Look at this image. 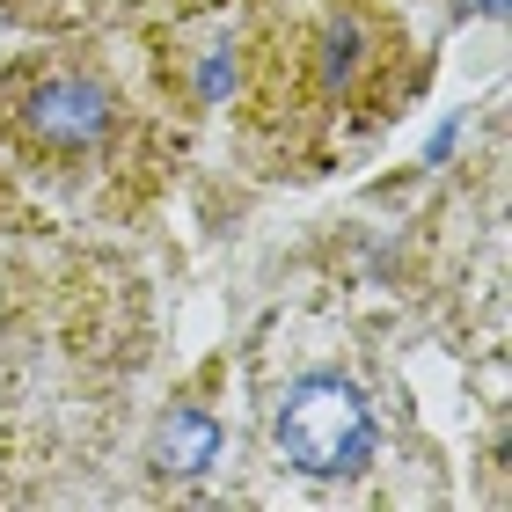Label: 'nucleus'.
<instances>
[{"label": "nucleus", "instance_id": "f257e3e1", "mask_svg": "<svg viewBox=\"0 0 512 512\" xmlns=\"http://www.w3.org/2000/svg\"><path fill=\"white\" fill-rule=\"evenodd\" d=\"M278 447L300 476H352L374 454V410L344 374H308L286 388L278 410Z\"/></svg>", "mask_w": 512, "mask_h": 512}, {"label": "nucleus", "instance_id": "7ed1b4c3", "mask_svg": "<svg viewBox=\"0 0 512 512\" xmlns=\"http://www.w3.org/2000/svg\"><path fill=\"white\" fill-rule=\"evenodd\" d=\"M161 461H169L176 476H198L220 461V425L205 410H176L169 425H161Z\"/></svg>", "mask_w": 512, "mask_h": 512}, {"label": "nucleus", "instance_id": "20e7f679", "mask_svg": "<svg viewBox=\"0 0 512 512\" xmlns=\"http://www.w3.org/2000/svg\"><path fill=\"white\" fill-rule=\"evenodd\" d=\"M352 44H359V30L344 22V30L330 37V74H344V66H352Z\"/></svg>", "mask_w": 512, "mask_h": 512}, {"label": "nucleus", "instance_id": "f03ea898", "mask_svg": "<svg viewBox=\"0 0 512 512\" xmlns=\"http://www.w3.org/2000/svg\"><path fill=\"white\" fill-rule=\"evenodd\" d=\"M110 125V88L103 81H52L30 96V132L52 147H88Z\"/></svg>", "mask_w": 512, "mask_h": 512}]
</instances>
